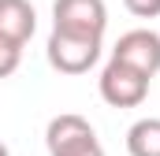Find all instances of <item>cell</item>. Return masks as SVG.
Here are the masks:
<instances>
[{"label":"cell","mask_w":160,"mask_h":156,"mask_svg":"<svg viewBox=\"0 0 160 156\" xmlns=\"http://www.w3.org/2000/svg\"><path fill=\"white\" fill-rule=\"evenodd\" d=\"M0 156H11V153H8V145H4V141H0Z\"/></svg>","instance_id":"8fae6325"},{"label":"cell","mask_w":160,"mask_h":156,"mask_svg":"<svg viewBox=\"0 0 160 156\" xmlns=\"http://www.w3.org/2000/svg\"><path fill=\"white\" fill-rule=\"evenodd\" d=\"M101 56V37H86V34H67V30H52L48 34V63L60 75H86Z\"/></svg>","instance_id":"6da1fadb"},{"label":"cell","mask_w":160,"mask_h":156,"mask_svg":"<svg viewBox=\"0 0 160 156\" xmlns=\"http://www.w3.org/2000/svg\"><path fill=\"white\" fill-rule=\"evenodd\" d=\"M52 156H104V149H101V141H97V138H89V141H82V145H71V149L52 153Z\"/></svg>","instance_id":"30bf717a"},{"label":"cell","mask_w":160,"mask_h":156,"mask_svg":"<svg viewBox=\"0 0 160 156\" xmlns=\"http://www.w3.org/2000/svg\"><path fill=\"white\" fill-rule=\"evenodd\" d=\"M89 138H97L93 134V126L86 123L82 115H56L48 123V130H45V145H48V156L52 153H63V149H71V145H82V141H89Z\"/></svg>","instance_id":"8992f818"},{"label":"cell","mask_w":160,"mask_h":156,"mask_svg":"<svg viewBox=\"0 0 160 156\" xmlns=\"http://www.w3.org/2000/svg\"><path fill=\"white\" fill-rule=\"evenodd\" d=\"M112 60H123L134 71L153 78L160 71V34L157 30H127L112 48Z\"/></svg>","instance_id":"277c9868"},{"label":"cell","mask_w":160,"mask_h":156,"mask_svg":"<svg viewBox=\"0 0 160 156\" xmlns=\"http://www.w3.org/2000/svg\"><path fill=\"white\" fill-rule=\"evenodd\" d=\"M149 82H153V78L142 75V71H134L130 63L108 60L104 71H101V97H104V104H112V108H138V104L149 97Z\"/></svg>","instance_id":"7a4b0ae2"},{"label":"cell","mask_w":160,"mask_h":156,"mask_svg":"<svg viewBox=\"0 0 160 156\" xmlns=\"http://www.w3.org/2000/svg\"><path fill=\"white\" fill-rule=\"evenodd\" d=\"M123 4H127V11L138 15V19H157L160 15V0H123Z\"/></svg>","instance_id":"9c48e42d"},{"label":"cell","mask_w":160,"mask_h":156,"mask_svg":"<svg viewBox=\"0 0 160 156\" xmlns=\"http://www.w3.org/2000/svg\"><path fill=\"white\" fill-rule=\"evenodd\" d=\"M19 60H22V45L0 37V78L15 75V71H19Z\"/></svg>","instance_id":"ba28073f"},{"label":"cell","mask_w":160,"mask_h":156,"mask_svg":"<svg viewBox=\"0 0 160 156\" xmlns=\"http://www.w3.org/2000/svg\"><path fill=\"white\" fill-rule=\"evenodd\" d=\"M38 30V15L30 0H0V37L26 45Z\"/></svg>","instance_id":"5b68a950"},{"label":"cell","mask_w":160,"mask_h":156,"mask_svg":"<svg viewBox=\"0 0 160 156\" xmlns=\"http://www.w3.org/2000/svg\"><path fill=\"white\" fill-rule=\"evenodd\" d=\"M104 26H108L104 0H56L52 4V30L104 37Z\"/></svg>","instance_id":"3957f363"},{"label":"cell","mask_w":160,"mask_h":156,"mask_svg":"<svg viewBox=\"0 0 160 156\" xmlns=\"http://www.w3.org/2000/svg\"><path fill=\"white\" fill-rule=\"evenodd\" d=\"M127 153L130 156H160V119H138L127 130Z\"/></svg>","instance_id":"52a82bcc"}]
</instances>
